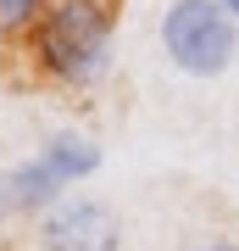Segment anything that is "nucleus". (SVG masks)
<instances>
[{
	"label": "nucleus",
	"instance_id": "1",
	"mask_svg": "<svg viewBox=\"0 0 239 251\" xmlns=\"http://www.w3.org/2000/svg\"><path fill=\"white\" fill-rule=\"evenodd\" d=\"M34 56L50 78L72 84V90L106 78V67H111V17H106V6L100 0H50V11L34 28Z\"/></svg>",
	"mask_w": 239,
	"mask_h": 251
},
{
	"label": "nucleus",
	"instance_id": "8",
	"mask_svg": "<svg viewBox=\"0 0 239 251\" xmlns=\"http://www.w3.org/2000/svg\"><path fill=\"white\" fill-rule=\"evenodd\" d=\"M222 6H228V11H234V17H239V0H222Z\"/></svg>",
	"mask_w": 239,
	"mask_h": 251
},
{
	"label": "nucleus",
	"instance_id": "4",
	"mask_svg": "<svg viewBox=\"0 0 239 251\" xmlns=\"http://www.w3.org/2000/svg\"><path fill=\"white\" fill-rule=\"evenodd\" d=\"M62 196H67V184L50 173V162H44L39 151L0 173V212H28L34 218V212H50Z\"/></svg>",
	"mask_w": 239,
	"mask_h": 251
},
{
	"label": "nucleus",
	"instance_id": "6",
	"mask_svg": "<svg viewBox=\"0 0 239 251\" xmlns=\"http://www.w3.org/2000/svg\"><path fill=\"white\" fill-rule=\"evenodd\" d=\"M44 11H50V0H0V39H11V34H34Z\"/></svg>",
	"mask_w": 239,
	"mask_h": 251
},
{
	"label": "nucleus",
	"instance_id": "7",
	"mask_svg": "<svg viewBox=\"0 0 239 251\" xmlns=\"http://www.w3.org/2000/svg\"><path fill=\"white\" fill-rule=\"evenodd\" d=\"M189 251H239L234 240H206V246H189Z\"/></svg>",
	"mask_w": 239,
	"mask_h": 251
},
{
	"label": "nucleus",
	"instance_id": "3",
	"mask_svg": "<svg viewBox=\"0 0 239 251\" xmlns=\"http://www.w3.org/2000/svg\"><path fill=\"white\" fill-rule=\"evenodd\" d=\"M39 251H117L123 224L106 201L89 196H62L50 212H39Z\"/></svg>",
	"mask_w": 239,
	"mask_h": 251
},
{
	"label": "nucleus",
	"instance_id": "5",
	"mask_svg": "<svg viewBox=\"0 0 239 251\" xmlns=\"http://www.w3.org/2000/svg\"><path fill=\"white\" fill-rule=\"evenodd\" d=\"M39 156L50 162V173H56L67 190L100 173V145L89 140V134H78V128H62V134H50V140L39 145Z\"/></svg>",
	"mask_w": 239,
	"mask_h": 251
},
{
	"label": "nucleus",
	"instance_id": "2",
	"mask_svg": "<svg viewBox=\"0 0 239 251\" xmlns=\"http://www.w3.org/2000/svg\"><path fill=\"white\" fill-rule=\"evenodd\" d=\"M161 50L189 78H217L239 56V17L222 0H173L161 11Z\"/></svg>",
	"mask_w": 239,
	"mask_h": 251
}]
</instances>
